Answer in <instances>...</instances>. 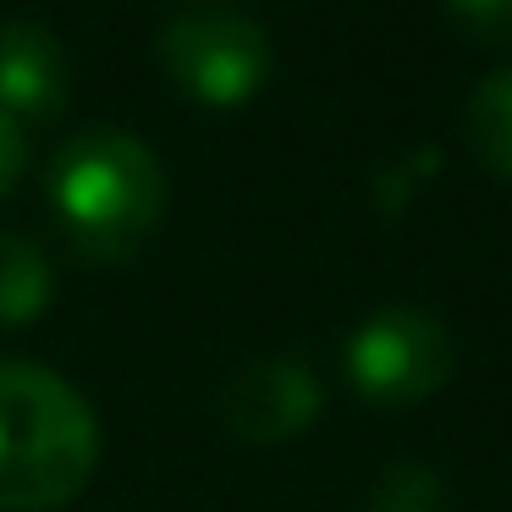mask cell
Masks as SVG:
<instances>
[{"instance_id":"1","label":"cell","mask_w":512,"mask_h":512,"mask_svg":"<svg viewBox=\"0 0 512 512\" xmlns=\"http://www.w3.org/2000/svg\"><path fill=\"white\" fill-rule=\"evenodd\" d=\"M100 424L89 402L28 358H0V512H56L89 485Z\"/></svg>"},{"instance_id":"2","label":"cell","mask_w":512,"mask_h":512,"mask_svg":"<svg viewBox=\"0 0 512 512\" xmlns=\"http://www.w3.org/2000/svg\"><path fill=\"white\" fill-rule=\"evenodd\" d=\"M50 215L83 259H127L166 215V171L144 138L122 127H89L50 160Z\"/></svg>"},{"instance_id":"3","label":"cell","mask_w":512,"mask_h":512,"mask_svg":"<svg viewBox=\"0 0 512 512\" xmlns=\"http://www.w3.org/2000/svg\"><path fill=\"white\" fill-rule=\"evenodd\" d=\"M166 78L210 111L248 105L270 78V34L243 6H193L177 12L155 39Z\"/></svg>"},{"instance_id":"4","label":"cell","mask_w":512,"mask_h":512,"mask_svg":"<svg viewBox=\"0 0 512 512\" xmlns=\"http://www.w3.org/2000/svg\"><path fill=\"white\" fill-rule=\"evenodd\" d=\"M452 364V331L413 303H386V309L364 314L342 342L347 380L375 408H413V402L435 397L452 380Z\"/></svg>"},{"instance_id":"5","label":"cell","mask_w":512,"mask_h":512,"mask_svg":"<svg viewBox=\"0 0 512 512\" xmlns=\"http://www.w3.org/2000/svg\"><path fill=\"white\" fill-rule=\"evenodd\" d=\"M320 402H325V386H320L309 358L270 353V358H254L248 369H237L226 380L221 419L237 441L276 446V441H292L298 430H309L320 419Z\"/></svg>"},{"instance_id":"6","label":"cell","mask_w":512,"mask_h":512,"mask_svg":"<svg viewBox=\"0 0 512 512\" xmlns=\"http://www.w3.org/2000/svg\"><path fill=\"white\" fill-rule=\"evenodd\" d=\"M72 94L61 39L34 17L0 23V111L12 122H50Z\"/></svg>"},{"instance_id":"7","label":"cell","mask_w":512,"mask_h":512,"mask_svg":"<svg viewBox=\"0 0 512 512\" xmlns=\"http://www.w3.org/2000/svg\"><path fill=\"white\" fill-rule=\"evenodd\" d=\"M50 259L39 243L17 232H0V325H28L50 309Z\"/></svg>"},{"instance_id":"8","label":"cell","mask_w":512,"mask_h":512,"mask_svg":"<svg viewBox=\"0 0 512 512\" xmlns=\"http://www.w3.org/2000/svg\"><path fill=\"white\" fill-rule=\"evenodd\" d=\"M468 144L501 182H512V61L485 72L468 94Z\"/></svg>"},{"instance_id":"9","label":"cell","mask_w":512,"mask_h":512,"mask_svg":"<svg viewBox=\"0 0 512 512\" xmlns=\"http://www.w3.org/2000/svg\"><path fill=\"white\" fill-rule=\"evenodd\" d=\"M364 512H452V501H446V479L430 463L402 457V463L380 468Z\"/></svg>"},{"instance_id":"10","label":"cell","mask_w":512,"mask_h":512,"mask_svg":"<svg viewBox=\"0 0 512 512\" xmlns=\"http://www.w3.org/2000/svg\"><path fill=\"white\" fill-rule=\"evenodd\" d=\"M446 17L479 45H512V0H446Z\"/></svg>"},{"instance_id":"11","label":"cell","mask_w":512,"mask_h":512,"mask_svg":"<svg viewBox=\"0 0 512 512\" xmlns=\"http://www.w3.org/2000/svg\"><path fill=\"white\" fill-rule=\"evenodd\" d=\"M23 166H28V133H23V122H12L0 111V193L23 177Z\"/></svg>"}]
</instances>
